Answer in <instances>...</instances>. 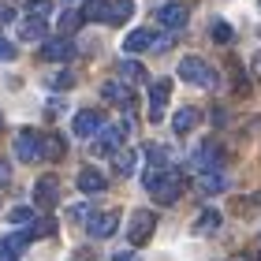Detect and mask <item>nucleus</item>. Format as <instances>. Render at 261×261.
Segmentation results:
<instances>
[{"label": "nucleus", "mask_w": 261, "mask_h": 261, "mask_svg": "<svg viewBox=\"0 0 261 261\" xmlns=\"http://www.w3.org/2000/svg\"><path fill=\"white\" fill-rule=\"evenodd\" d=\"M142 183H146V191L153 194V201H161V205H172V201H179V194H183V172L172 168V164H149V168L142 172Z\"/></svg>", "instance_id": "1"}, {"label": "nucleus", "mask_w": 261, "mask_h": 261, "mask_svg": "<svg viewBox=\"0 0 261 261\" xmlns=\"http://www.w3.org/2000/svg\"><path fill=\"white\" fill-rule=\"evenodd\" d=\"M179 79L194 82V86H205V90L217 86V75H213V67L201 60V56H183L179 60Z\"/></svg>", "instance_id": "2"}, {"label": "nucleus", "mask_w": 261, "mask_h": 261, "mask_svg": "<svg viewBox=\"0 0 261 261\" xmlns=\"http://www.w3.org/2000/svg\"><path fill=\"white\" fill-rule=\"evenodd\" d=\"M153 231H157V217H153L149 209H138L135 217H130L127 239H130V246H146V243L153 239Z\"/></svg>", "instance_id": "3"}, {"label": "nucleus", "mask_w": 261, "mask_h": 261, "mask_svg": "<svg viewBox=\"0 0 261 261\" xmlns=\"http://www.w3.org/2000/svg\"><path fill=\"white\" fill-rule=\"evenodd\" d=\"M15 157H19L22 164H34V161H41V135H38V130L22 127L19 135H15Z\"/></svg>", "instance_id": "4"}, {"label": "nucleus", "mask_w": 261, "mask_h": 261, "mask_svg": "<svg viewBox=\"0 0 261 261\" xmlns=\"http://www.w3.org/2000/svg\"><path fill=\"white\" fill-rule=\"evenodd\" d=\"M86 228L93 239H109V235H116V228H120V209H105V213H93V217L86 220Z\"/></svg>", "instance_id": "5"}, {"label": "nucleus", "mask_w": 261, "mask_h": 261, "mask_svg": "<svg viewBox=\"0 0 261 261\" xmlns=\"http://www.w3.org/2000/svg\"><path fill=\"white\" fill-rule=\"evenodd\" d=\"M34 201H38V209L49 213L56 201H60V179H56V175H41V179L34 183Z\"/></svg>", "instance_id": "6"}, {"label": "nucleus", "mask_w": 261, "mask_h": 261, "mask_svg": "<svg viewBox=\"0 0 261 261\" xmlns=\"http://www.w3.org/2000/svg\"><path fill=\"white\" fill-rule=\"evenodd\" d=\"M187 19H191V11H187V4H179V0H168V4L157 8V22L168 30H183Z\"/></svg>", "instance_id": "7"}, {"label": "nucleus", "mask_w": 261, "mask_h": 261, "mask_svg": "<svg viewBox=\"0 0 261 261\" xmlns=\"http://www.w3.org/2000/svg\"><path fill=\"white\" fill-rule=\"evenodd\" d=\"M168 97H172V82L168 79H157L149 86V120L153 123L164 120V105H168Z\"/></svg>", "instance_id": "8"}, {"label": "nucleus", "mask_w": 261, "mask_h": 261, "mask_svg": "<svg viewBox=\"0 0 261 261\" xmlns=\"http://www.w3.org/2000/svg\"><path fill=\"white\" fill-rule=\"evenodd\" d=\"M101 127H105V116H101L97 109H82L75 120H71V130H75L79 138H93Z\"/></svg>", "instance_id": "9"}, {"label": "nucleus", "mask_w": 261, "mask_h": 261, "mask_svg": "<svg viewBox=\"0 0 261 261\" xmlns=\"http://www.w3.org/2000/svg\"><path fill=\"white\" fill-rule=\"evenodd\" d=\"M123 135H127V127H101L97 138H93V153H97V157L116 153V149H120V142H123Z\"/></svg>", "instance_id": "10"}, {"label": "nucleus", "mask_w": 261, "mask_h": 261, "mask_svg": "<svg viewBox=\"0 0 261 261\" xmlns=\"http://www.w3.org/2000/svg\"><path fill=\"white\" fill-rule=\"evenodd\" d=\"M220 164H224V149L217 146V142H205V146L194 153V168L198 172H217Z\"/></svg>", "instance_id": "11"}, {"label": "nucleus", "mask_w": 261, "mask_h": 261, "mask_svg": "<svg viewBox=\"0 0 261 261\" xmlns=\"http://www.w3.org/2000/svg\"><path fill=\"white\" fill-rule=\"evenodd\" d=\"M75 56V41H67V38H53V41H45L41 45V60H53V64H64Z\"/></svg>", "instance_id": "12"}, {"label": "nucleus", "mask_w": 261, "mask_h": 261, "mask_svg": "<svg viewBox=\"0 0 261 261\" xmlns=\"http://www.w3.org/2000/svg\"><path fill=\"white\" fill-rule=\"evenodd\" d=\"M105 187H109L105 172H97V168H82V172H79V191H82V194H101Z\"/></svg>", "instance_id": "13"}, {"label": "nucleus", "mask_w": 261, "mask_h": 261, "mask_svg": "<svg viewBox=\"0 0 261 261\" xmlns=\"http://www.w3.org/2000/svg\"><path fill=\"white\" fill-rule=\"evenodd\" d=\"M101 97L112 101V105H120V109H130V101H135L123 82H105V86H101Z\"/></svg>", "instance_id": "14"}, {"label": "nucleus", "mask_w": 261, "mask_h": 261, "mask_svg": "<svg viewBox=\"0 0 261 261\" xmlns=\"http://www.w3.org/2000/svg\"><path fill=\"white\" fill-rule=\"evenodd\" d=\"M45 15H30V19H22V27H19V38L22 41H41L45 38Z\"/></svg>", "instance_id": "15"}, {"label": "nucleus", "mask_w": 261, "mask_h": 261, "mask_svg": "<svg viewBox=\"0 0 261 261\" xmlns=\"http://www.w3.org/2000/svg\"><path fill=\"white\" fill-rule=\"evenodd\" d=\"M130 15H135V0H109V22L112 27H123Z\"/></svg>", "instance_id": "16"}, {"label": "nucleus", "mask_w": 261, "mask_h": 261, "mask_svg": "<svg viewBox=\"0 0 261 261\" xmlns=\"http://www.w3.org/2000/svg\"><path fill=\"white\" fill-rule=\"evenodd\" d=\"M153 30H130L127 34V41H123V49L127 53H146V49H153Z\"/></svg>", "instance_id": "17"}, {"label": "nucleus", "mask_w": 261, "mask_h": 261, "mask_svg": "<svg viewBox=\"0 0 261 261\" xmlns=\"http://www.w3.org/2000/svg\"><path fill=\"white\" fill-rule=\"evenodd\" d=\"M224 187H228V183H224L220 168H217V172H201V175H198V191H201V194H220Z\"/></svg>", "instance_id": "18"}, {"label": "nucleus", "mask_w": 261, "mask_h": 261, "mask_svg": "<svg viewBox=\"0 0 261 261\" xmlns=\"http://www.w3.org/2000/svg\"><path fill=\"white\" fill-rule=\"evenodd\" d=\"M217 228H220V213H217V209H201V213H198V220H194V231L213 235Z\"/></svg>", "instance_id": "19"}, {"label": "nucleus", "mask_w": 261, "mask_h": 261, "mask_svg": "<svg viewBox=\"0 0 261 261\" xmlns=\"http://www.w3.org/2000/svg\"><path fill=\"white\" fill-rule=\"evenodd\" d=\"M194 123H198V109H179V112H175V120H172L175 135H191Z\"/></svg>", "instance_id": "20"}, {"label": "nucleus", "mask_w": 261, "mask_h": 261, "mask_svg": "<svg viewBox=\"0 0 261 261\" xmlns=\"http://www.w3.org/2000/svg\"><path fill=\"white\" fill-rule=\"evenodd\" d=\"M41 157L60 161V157H64V138H60V135H41Z\"/></svg>", "instance_id": "21"}, {"label": "nucleus", "mask_w": 261, "mask_h": 261, "mask_svg": "<svg viewBox=\"0 0 261 261\" xmlns=\"http://www.w3.org/2000/svg\"><path fill=\"white\" fill-rule=\"evenodd\" d=\"M112 157H116V172H120V175H130L138 168V153H130V149H116Z\"/></svg>", "instance_id": "22"}, {"label": "nucleus", "mask_w": 261, "mask_h": 261, "mask_svg": "<svg viewBox=\"0 0 261 261\" xmlns=\"http://www.w3.org/2000/svg\"><path fill=\"white\" fill-rule=\"evenodd\" d=\"M82 19H93V22H109V0H90Z\"/></svg>", "instance_id": "23"}, {"label": "nucleus", "mask_w": 261, "mask_h": 261, "mask_svg": "<svg viewBox=\"0 0 261 261\" xmlns=\"http://www.w3.org/2000/svg\"><path fill=\"white\" fill-rule=\"evenodd\" d=\"M116 71H120L127 82H146V67L135 64V60H120V67H116Z\"/></svg>", "instance_id": "24"}, {"label": "nucleus", "mask_w": 261, "mask_h": 261, "mask_svg": "<svg viewBox=\"0 0 261 261\" xmlns=\"http://www.w3.org/2000/svg\"><path fill=\"white\" fill-rule=\"evenodd\" d=\"M82 22H86V19H82V11H64V15H60V30H64V38H67V34H75Z\"/></svg>", "instance_id": "25"}, {"label": "nucleus", "mask_w": 261, "mask_h": 261, "mask_svg": "<svg viewBox=\"0 0 261 261\" xmlns=\"http://www.w3.org/2000/svg\"><path fill=\"white\" fill-rule=\"evenodd\" d=\"M235 38V30L228 27V22H213V41H217V45H228Z\"/></svg>", "instance_id": "26"}, {"label": "nucleus", "mask_w": 261, "mask_h": 261, "mask_svg": "<svg viewBox=\"0 0 261 261\" xmlns=\"http://www.w3.org/2000/svg\"><path fill=\"white\" fill-rule=\"evenodd\" d=\"M30 220H34V209H27V205L11 209V224H15V228H30Z\"/></svg>", "instance_id": "27"}, {"label": "nucleus", "mask_w": 261, "mask_h": 261, "mask_svg": "<svg viewBox=\"0 0 261 261\" xmlns=\"http://www.w3.org/2000/svg\"><path fill=\"white\" fill-rule=\"evenodd\" d=\"M257 205V198H235L231 201V213H239V217H246V213H250Z\"/></svg>", "instance_id": "28"}, {"label": "nucleus", "mask_w": 261, "mask_h": 261, "mask_svg": "<svg viewBox=\"0 0 261 261\" xmlns=\"http://www.w3.org/2000/svg\"><path fill=\"white\" fill-rule=\"evenodd\" d=\"M0 261H19V250L8 239H0Z\"/></svg>", "instance_id": "29"}, {"label": "nucleus", "mask_w": 261, "mask_h": 261, "mask_svg": "<svg viewBox=\"0 0 261 261\" xmlns=\"http://www.w3.org/2000/svg\"><path fill=\"white\" fill-rule=\"evenodd\" d=\"M0 60H15V45L8 38H0Z\"/></svg>", "instance_id": "30"}, {"label": "nucleus", "mask_w": 261, "mask_h": 261, "mask_svg": "<svg viewBox=\"0 0 261 261\" xmlns=\"http://www.w3.org/2000/svg\"><path fill=\"white\" fill-rule=\"evenodd\" d=\"M67 217H71V220H86V217H90V209H86V205H71V209H67Z\"/></svg>", "instance_id": "31"}, {"label": "nucleus", "mask_w": 261, "mask_h": 261, "mask_svg": "<svg viewBox=\"0 0 261 261\" xmlns=\"http://www.w3.org/2000/svg\"><path fill=\"white\" fill-rule=\"evenodd\" d=\"M71 82H75V75H67V71H64V75H56V79H53V86H56V90H67Z\"/></svg>", "instance_id": "32"}, {"label": "nucleus", "mask_w": 261, "mask_h": 261, "mask_svg": "<svg viewBox=\"0 0 261 261\" xmlns=\"http://www.w3.org/2000/svg\"><path fill=\"white\" fill-rule=\"evenodd\" d=\"M8 179H11V168H8L4 161H0V187H8Z\"/></svg>", "instance_id": "33"}, {"label": "nucleus", "mask_w": 261, "mask_h": 261, "mask_svg": "<svg viewBox=\"0 0 261 261\" xmlns=\"http://www.w3.org/2000/svg\"><path fill=\"white\" fill-rule=\"evenodd\" d=\"M11 19H15V11H11L8 4H0V22H11Z\"/></svg>", "instance_id": "34"}, {"label": "nucleus", "mask_w": 261, "mask_h": 261, "mask_svg": "<svg viewBox=\"0 0 261 261\" xmlns=\"http://www.w3.org/2000/svg\"><path fill=\"white\" fill-rule=\"evenodd\" d=\"M112 261H135V254H130V250H120V254H116Z\"/></svg>", "instance_id": "35"}, {"label": "nucleus", "mask_w": 261, "mask_h": 261, "mask_svg": "<svg viewBox=\"0 0 261 261\" xmlns=\"http://www.w3.org/2000/svg\"><path fill=\"white\" fill-rule=\"evenodd\" d=\"M231 261H257V257H254V254H235Z\"/></svg>", "instance_id": "36"}, {"label": "nucleus", "mask_w": 261, "mask_h": 261, "mask_svg": "<svg viewBox=\"0 0 261 261\" xmlns=\"http://www.w3.org/2000/svg\"><path fill=\"white\" fill-rule=\"evenodd\" d=\"M67 4H79V0H67Z\"/></svg>", "instance_id": "37"}]
</instances>
